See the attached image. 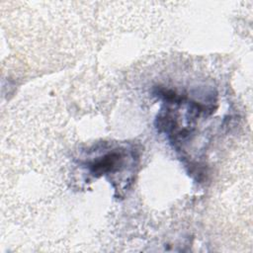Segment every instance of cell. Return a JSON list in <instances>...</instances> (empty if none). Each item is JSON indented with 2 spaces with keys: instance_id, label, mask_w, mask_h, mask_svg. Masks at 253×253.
Returning a JSON list of instances; mask_svg holds the SVG:
<instances>
[{
  "instance_id": "6da1fadb",
  "label": "cell",
  "mask_w": 253,
  "mask_h": 253,
  "mask_svg": "<svg viewBox=\"0 0 253 253\" xmlns=\"http://www.w3.org/2000/svg\"><path fill=\"white\" fill-rule=\"evenodd\" d=\"M123 164V155L119 151H112L104 156L95 159L88 164V169L94 176H102L105 174L118 171Z\"/></svg>"
},
{
  "instance_id": "7a4b0ae2",
  "label": "cell",
  "mask_w": 253,
  "mask_h": 253,
  "mask_svg": "<svg viewBox=\"0 0 253 253\" xmlns=\"http://www.w3.org/2000/svg\"><path fill=\"white\" fill-rule=\"evenodd\" d=\"M155 126L159 132H165L172 136L178 126L177 119L173 115L172 110L161 111L155 120Z\"/></svg>"
},
{
  "instance_id": "3957f363",
  "label": "cell",
  "mask_w": 253,
  "mask_h": 253,
  "mask_svg": "<svg viewBox=\"0 0 253 253\" xmlns=\"http://www.w3.org/2000/svg\"><path fill=\"white\" fill-rule=\"evenodd\" d=\"M153 94L159 98H161L163 101L168 103H176L181 104L186 98L185 96L178 95L176 92L170 89H165L163 87H155L153 90Z\"/></svg>"
}]
</instances>
